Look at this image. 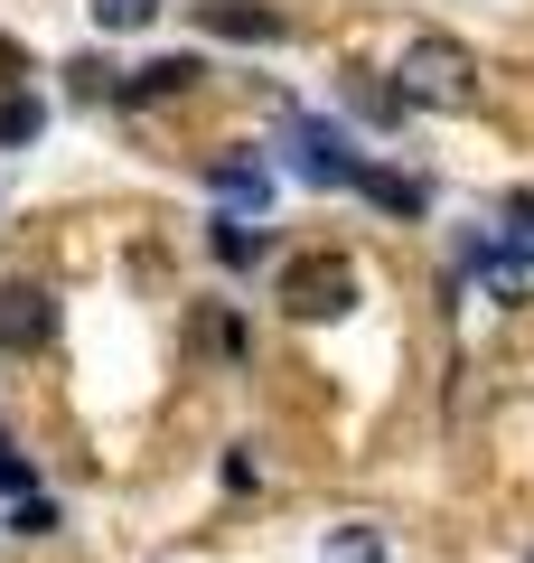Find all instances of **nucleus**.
<instances>
[{
	"label": "nucleus",
	"mask_w": 534,
	"mask_h": 563,
	"mask_svg": "<svg viewBox=\"0 0 534 563\" xmlns=\"http://www.w3.org/2000/svg\"><path fill=\"white\" fill-rule=\"evenodd\" d=\"M403 103H422V113H478V57L459 38H413L394 66Z\"/></svg>",
	"instance_id": "f257e3e1"
},
{
	"label": "nucleus",
	"mask_w": 534,
	"mask_h": 563,
	"mask_svg": "<svg viewBox=\"0 0 534 563\" xmlns=\"http://www.w3.org/2000/svg\"><path fill=\"white\" fill-rule=\"evenodd\" d=\"M281 310H291V320H347L356 310V263L337 254V244H310V254H291L281 263Z\"/></svg>",
	"instance_id": "f03ea898"
},
{
	"label": "nucleus",
	"mask_w": 534,
	"mask_h": 563,
	"mask_svg": "<svg viewBox=\"0 0 534 563\" xmlns=\"http://www.w3.org/2000/svg\"><path fill=\"white\" fill-rule=\"evenodd\" d=\"M291 169H300L310 188H356V169H366V161H356L329 122H291Z\"/></svg>",
	"instance_id": "7ed1b4c3"
},
{
	"label": "nucleus",
	"mask_w": 534,
	"mask_h": 563,
	"mask_svg": "<svg viewBox=\"0 0 534 563\" xmlns=\"http://www.w3.org/2000/svg\"><path fill=\"white\" fill-rule=\"evenodd\" d=\"M47 329H57V301H47L38 282H0V347L10 357H38Z\"/></svg>",
	"instance_id": "20e7f679"
},
{
	"label": "nucleus",
	"mask_w": 534,
	"mask_h": 563,
	"mask_svg": "<svg viewBox=\"0 0 534 563\" xmlns=\"http://www.w3.org/2000/svg\"><path fill=\"white\" fill-rule=\"evenodd\" d=\"M207 188H216L225 207H244V217H254V207H272V161H263V151H216V161H207Z\"/></svg>",
	"instance_id": "39448f33"
},
{
	"label": "nucleus",
	"mask_w": 534,
	"mask_h": 563,
	"mask_svg": "<svg viewBox=\"0 0 534 563\" xmlns=\"http://www.w3.org/2000/svg\"><path fill=\"white\" fill-rule=\"evenodd\" d=\"M337 103H347L356 122H376V132H385V122H403V85H385L376 66H347V76H337Z\"/></svg>",
	"instance_id": "423d86ee"
},
{
	"label": "nucleus",
	"mask_w": 534,
	"mask_h": 563,
	"mask_svg": "<svg viewBox=\"0 0 534 563\" xmlns=\"http://www.w3.org/2000/svg\"><path fill=\"white\" fill-rule=\"evenodd\" d=\"M207 85V57H159L141 76H122V103H169V95H198Z\"/></svg>",
	"instance_id": "0eeeda50"
},
{
	"label": "nucleus",
	"mask_w": 534,
	"mask_h": 563,
	"mask_svg": "<svg viewBox=\"0 0 534 563\" xmlns=\"http://www.w3.org/2000/svg\"><path fill=\"white\" fill-rule=\"evenodd\" d=\"M198 20L216 38H244V47H272L281 38V10H254V0H198Z\"/></svg>",
	"instance_id": "6e6552de"
},
{
	"label": "nucleus",
	"mask_w": 534,
	"mask_h": 563,
	"mask_svg": "<svg viewBox=\"0 0 534 563\" xmlns=\"http://www.w3.org/2000/svg\"><path fill=\"white\" fill-rule=\"evenodd\" d=\"M356 198H376L385 217H422V207H432V188H422L413 169H376V161H366V169H356Z\"/></svg>",
	"instance_id": "1a4fd4ad"
},
{
	"label": "nucleus",
	"mask_w": 534,
	"mask_h": 563,
	"mask_svg": "<svg viewBox=\"0 0 534 563\" xmlns=\"http://www.w3.org/2000/svg\"><path fill=\"white\" fill-rule=\"evenodd\" d=\"M497 254L515 273H534V198H507V225H497Z\"/></svg>",
	"instance_id": "9d476101"
},
{
	"label": "nucleus",
	"mask_w": 534,
	"mask_h": 563,
	"mask_svg": "<svg viewBox=\"0 0 534 563\" xmlns=\"http://www.w3.org/2000/svg\"><path fill=\"white\" fill-rule=\"evenodd\" d=\"M216 254L225 263H263V225L244 217V207H225V217H216Z\"/></svg>",
	"instance_id": "9b49d317"
},
{
	"label": "nucleus",
	"mask_w": 534,
	"mask_h": 563,
	"mask_svg": "<svg viewBox=\"0 0 534 563\" xmlns=\"http://www.w3.org/2000/svg\"><path fill=\"white\" fill-rule=\"evenodd\" d=\"M38 95H10V103H0V141H10V151H20V141H38Z\"/></svg>",
	"instance_id": "f8f14e48"
},
{
	"label": "nucleus",
	"mask_w": 534,
	"mask_h": 563,
	"mask_svg": "<svg viewBox=\"0 0 534 563\" xmlns=\"http://www.w3.org/2000/svg\"><path fill=\"white\" fill-rule=\"evenodd\" d=\"M159 0H94V29H151Z\"/></svg>",
	"instance_id": "ddd939ff"
},
{
	"label": "nucleus",
	"mask_w": 534,
	"mask_h": 563,
	"mask_svg": "<svg viewBox=\"0 0 534 563\" xmlns=\"http://www.w3.org/2000/svg\"><path fill=\"white\" fill-rule=\"evenodd\" d=\"M329 563H385V544L366 536V526H337V536H329Z\"/></svg>",
	"instance_id": "4468645a"
},
{
	"label": "nucleus",
	"mask_w": 534,
	"mask_h": 563,
	"mask_svg": "<svg viewBox=\"0 0 534 563\" xmlns=\"http://www.w3.org/2000/svg\"><path fill=\"white\" fill-rule=\"evenodd\" d=\"M10 526H20V536H47V526H57V507H47V498H20V517H10Z\"/></svg>",
	"instance_id": "2eb2a0df"
},
{
	"label": "nucleus",
	"mask_w": 534,
	"mask_h": 563,
	"mask_svg": "<svg viewBox=\"0 0 534 563\" xmlns=\"http://www.w3.org/2000/svg\"><path fill=\"white\" fill-rule=\"evenodd\" d=\"M0 488H20V498H29V461L10 451V432H0Z\"/></svg>",
	"instance_id": "dca6fc26"
}]
</instances>
